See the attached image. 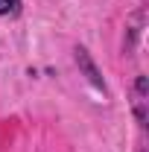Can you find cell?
Here are the masks:
<instances>
[{"instance_id": "obj_1", "label": "cell", "mask_w": 149, "mask_h": 152, "mask_svg": "<svg viewBox=\"0 0 149 152\" xmlns=\"http://www.w3.org/2000/svg\"><path fill=\"white\" fill-rule=\"evenodd\" d=\"M73 58H76V64H79V73L85 76V79L91 82V85L96 88V91H99V94H108V88H105V79H102V73H99L96 61L91 58V53H88V47L76 44V47H73Z\"/></svg>"}, {"instance_id": "obj_2", "label": "cell", "mask_w": 149, "mask_h": 152, "mask_svg": "<svg viewBox=\"0 0 149 152\" xmlns=\"http://www.w3.org/2000/svg\"><path fill=\"white\" fill-rule=\"evenodd\" d=\"M20 6H23V0H0V18H15V15H20Z\"/></svg>"}, {"instance_id": "obj_3", "label": "cell", "mask_w": 149, "mask_h": 152, "mask_svg": "<svg viewBox=\"0 0 149 152\" xmlns=\"http://www.w3.org/2000/svg\"><path fill=\"white\" fill-rule=\"evenodd\" d=\"M134 88H137V94H140V96L146 94V76H137V85H134Z\"/></svg>"}]
</instances>
